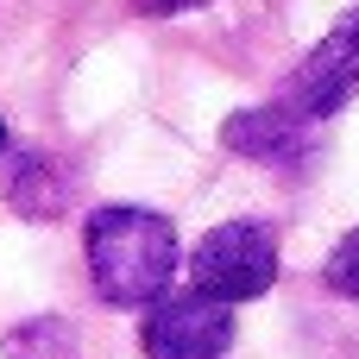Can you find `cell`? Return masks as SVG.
<instances>
[{
  "label": "cell",
  "mask_w": 359,
  "mask_h": 359,
  "mask_svg": "<svg viewBox=\"0 0 359 359\" xmlns=\"http://www.w3.org/2000/svg\"><path fill=\"white\" fill-rule=\"evenodd\" d=\"M82 252H88L95 297L114 303V309L158 303L177 278V227L158 208H133V202L95 208L88 233H82Z\"/></svg>",
  "instance_id": "6da1fadb"
},
{
  "label": "cell",
  "mask_w": 359,
  "mask_h": 359,
  "mask_svg": "<svg viewBox=\"0 0 359 359\" xmlns=\"http://www.w3.org/2000/svg\"><path fill=\"white\" fill-rule=\"evenodd\" d=\"M189 278L215 303H252L278 284V233L265 221H221L189 252Z\"/></svg>",
  "instance_id": "7a4b0ae2"
},
{
  "label": "cell",
  "mask_w": 359,
  "mask_h": 359,
  "mask_svg": "<svg viewBox=\"0 0 359 359\" xmlns=\"http://www.w3.org/2000/svg\"><path fill=\"white\" fill-rule=\"evenodd\" d=\"M359 95V6L297 63V76L284 82V95H278V107L290 114V120H328V114H341L347 101Z\"/></svg>",
  "instance_id": "3957f363"
},
{
  "label": "cell",
  "mask_w": 359,
  "mask_h": 359,
  "mask_svg": "<svg viewBox=\"0 0 359 359\" xmlns=\"http://www.w3.org/2000/svg\"><path fill=\"white\" fill-rule=\"evenodd\" d=\"M145 359H221L233 347V309L202 290H164L139 328Z\"/></svg>",
  "instance_id": "277c9868"
},
{
  "label": "cell",
  "mask_w": 359,
  "mask_h": 359,
  "mask_svg": "<svg viewBox=\"0 0 359 359\" xmlns=\"http://www.w3.org/2000/svg\"><path fill=\"white\" fill-rule=\"evenodd\" d=\"M221 145L252 158V164H303L309 158V126L290 120L278 101L271 107H240L227 126H221Z\"/></svg>",
  "instance_id": "5b68a950"
},
{
  "label": "cell",
  "mask_w": 359,
  "mask_h": 359,
  "mask_svg": "<svg viewBox=\"0 0 359 359\" xmlns=\"http://www.w3.org/2000/svg\"><path fill=\"white\" fill-rule=\"evenodd\" d=\"M63 196H69V183H63V170H57L44 151H19V158H13L6 202H13L19 215H32V221H50V215L63 208Z\"/></svg>",
  "instance_id": "8992f818"
},
{
  "label": "cell",
  "mask_w": 359,
  "mask_h": 359,
  "mask_svg": "<svg viewBox=\"0 0 359 359\" xmlns=\"http://www.w3.org/2000/svg\"><path fill=\"white\" fill-rule=\"evenodd\" d=\"M6 359H76V334L63 328V322H25V328H13L6 334Z\"/></svg>",
  "instance_id": "52a82bcc"
},
{
  "label": "cell",
  "mask_w": 359,
  "mask_h": 359,
  "mask_svg": "<svg viewBox=\"0 0 359 359\" xmlns=\"http://www.w3.org/2000/svg\"><path fill=\"white\" fill-rule=\"evenodd\" d=\"M322 278H328V290H334V297H353V303H359V227L334 246V252H328Z\"/></svg>",
  "instance_id": "ba28073f"
},
{
  "label": "cell",
  "mask_w": 359,
  "mask_h": 359,
  "mask_svg": "<svg viewBox=\"0 0 359 359\" xmlns=\"http://www.w3.org/2000/svg\"><path fill=\"white\" fill-rule=\"evenodd\" d=\"M145 13H183V6H202V0H139Z\"/></svg>",
  "instance_id": "9c48e42d"
},
{
  "label": "cell",
  "mask_w": 359,
  "mask_h": 359,
  "mask_svg": "<svg viewBox=\"0 0 359 359\" xmlns=\"http://www.w3.org/2000/svg\"><path fill=\"white\" fill-rule=\"evenodd\" d=\"M0 151H6V126H0Z\"/></svg>",
  "instance_id": "30bf717a"
}]
</instances>
